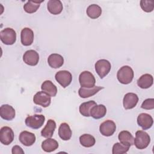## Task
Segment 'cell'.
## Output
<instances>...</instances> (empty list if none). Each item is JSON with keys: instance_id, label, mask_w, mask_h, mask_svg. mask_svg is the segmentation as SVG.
<instances>
[{"instance_id": "1", "label": "cell", "mask_w": 154, "mask_h": 154, "mask_svg": "<svg viewBox=\"0 0 154 154\" xmlns=\"http://www.w3.org/2000/svg\"><path fill=\"white\" fill-rule=\"evenodd\" d=\"M134 71L129 66H124L122 67L117 73V79L123 84H128L131 83L134 78Z\"/></svg>"}, {"instance_id": "2", "label": "cell", "mask_w": 154, "mask_h": 154, "mask_svg": "<svg viewBox=\"0 0 154 154\" xmlns=\"http://www.w3.org/2000/svg\"><path fill=\"white\" fill-rule=\"evenodd\" d=\"M150 137L144 131H138L135 133V138L134 140V144L138 149H144L149 144Z\"/></svg>"}, {"instance_id": "3", "label": "cell", "mask_w": 154, "mask_h": 154, "mask_svg": "<svg viewBox=\"0 0 154 154\" xmlns=\"http://www.w3.org/2000/svg\"><path fill=\"white\" fill-rule=\"evenodd\" d=\"M45 120V116L42 114H34L26 118L25 125L31 129H38L43 125Z\"/></svg>"}, {"instance_id": "4", "label": "cell", "mask_w": 154, "mask_h": 154, "mask_svg": "<svg viewBox=\"0 0 154 154\" xmlns=\"http://www.w3.org/2000/svg\"><path fill=\"white\" fill-rule=\"evenodd\" d=\"M0 38L5 45H12L16 41V32L11 28H6L1 31Z\"/></svg>"}, {"instance_id": "5", "label": "cell", "mask_w": 154, "mask_h": 154, "mask_svg": "<svg viewBox=\"0 0 154 154\" xmlns=\"http://www.w3.org/2000/svg\"><path fill=\"white\" fill-rule=\"evenodd\" d=\"M94 67L97 75L101 79H103L110 72L111 65L109 61L105 59H101L96 63Z\"/></svg>"}, {"instance_id": "6", "label": "cell", "mask_w": 154, "mask_h": 154, "mask_svg": "<svg viewBox=\"0 0 154 154\" xmlns=\"http://www.w3.org/2000/svg\"><path fill=\"white\" fill-rule=\"evenodd\" d=\"M79 82L81 87L92 88L95 85L96 79L90 72L84 71L79 75Z\"/></svg>"}, {"instance_id": "7", "label": "cell", "mask_w": 154, "mask_h": 154, "mask_svg": "<svg viewBox=\"0 0 154 154\" xmlns=\"http://www.w3.org/2000/svg\"><path fill=\"white\" fill-rule=\"evenodd\" d=\"M55 78L63 88L69 86L72 81V74L67 70H60L55 75Z\"/></svg>"}, {"instance_id": "8", "label": "cell", "mask_w": 154, "mask_h": 154, "mask_svg": "<svg viewBox=\"0 0 154 154\" xmlns=\"http://www.w3.org/2000/svg\"><path fill=\"white\" fill-rule=\"evenodd\" d=\"M33 102L36 105H38L44 108H46L50 105L51 102V96L46 93L43 91H38L34 96Z\"/></svg>"}, {"instance_id": "9", "label": "cell", "mask_w": 154, "mask_h": 154, "mask_svg": "<svg viewBox=\"0 0 154 154\" xmlns=\"http://www.w3.org/2000/svg\"><path fill=\"white\" fill-rule=\"evenodd\" d=\"M14 140V132L8 126H4L0 130V141L4 145H9Z\"/></svg>"}, {"instance_id": "10", "label": "cell", "mask_w": 154, "mask_h": 154, "mask_svg": "<svg viewBox=\"0 0 154 154\" xmlns=\"http://www.w3.org/2000/svg\"><path fill=\"white\" fill-rule=\"evenodd\" d=\"M116 130V123L111 120H107L102 123L99 126V131L101 134L105 137H109L113 135Z\"/></svg>"}, {"instance_id": "11", "label": "cell", "mask_w": 154, "mask_h": 154, "mask_svg": "<svg viewBox=\"0 0 154 154\" xmlns=\"http://www.w3.org/2000/svg\"><path fill=\"white\" fill-rule=\"evenodd\" d=\"M137 123L143 130H147L152 126L153 120L149 114L141 113L137 117Z\"/></svg>"}, {"instance_id": "12", "label": "cell", "mask_w": 154, "mask_h": 154, "mask_svg": "<svg viewBox=\"0 0 154 154\" xmlns=\"http://www.w3.org/2000/svg\"><path fill=\"white\" fill-rule=\"evenodd\" d=\"M138 102V96L134 93H126L123 100V107L126 109H130L134 108Z\"/></svg>"}, {"instance_id": "13", "label": "cell", "mask_w": 154, "mask_h": 154, "mask_svg": "<svg viewBox=\"0 0 154 154\" xmlns=\"http://www.w3.org/2000/svg\"><path fill=\"white\" fill-rule=\"evenodd\" d=\"M23 60L24 63L29 66H35L39 61L38 54L34 50H28L24 53Z\"/></svg>"}, {"instance_id": "14", "label": "cell", "mask_w": 154, "mask_h": 154, "mask_svg": "<svg viewBox=\"0 0 154 154\" xmlns=\"http://www.w3.org/2000/svg\"><path fill=\"white\" fill-rule=\"evenodd\" d=\"M15 109L10 105L4 104L0 107V116L5 120H11L15 117Z\"/></svg>"}, {"instance_id": "15", "label": "cell", "mask_w": 154, "mask_h": 154, "mask_svg": "<svg viewBox=\"0 0 154 154\" xmlns=\"http://www.w3.org/2000/svg\"><path fill=\"white\" fill-rule=\"evenodd\" d=\"M21 43L26 46L31 45L34 41V32L29 28H24L20 33Z\"/></svg>"}, {"instance_id": "16", "label": "cell", "mask_w": 154, "mask_h": 154, "mask_svg": "<svg viewBox=\"0 0 154 154\" xmlns=\"http://www.w3.org/2000/svg\"><path fill=\"white\" fill-rule=\"evenodd\" d=\"M20 142L25 146H31L35 141V135L30 132L24 131L20 132L19 137Z\"/></svg>"}, {"instance_id": "17", "label": "cell", "mask_w": 154, "mask_h": 154, "mask_svg": "<svg viewBox=\"0 0 154 154\" xmlns=\"http://www.w3.org/2000/svg\"><path fill=\"white\" fill-rule=\"evenodd\" d=\"M48 63L51 67L58 69L63 66L64 63V58L60 54H52L48 57Z\"/></svg>"}, {"instance_id": "18", "label": "cell", "mask_w": 154, "mask_h": 154, "mask_svg": "<svg viewBox=\"0 0 154 154\" xmlns=\"http://www.w3.org/2000/svg\"><path fill=\"white\" fill-rule=\"evenodd\" d=\"M47 8L51 14L57 15L61 13L63 7L60 0H49L47 4Z\"/></svg>"}, {"instance_id": "19", "label": "cell", "mask_w": 154, "mask_h": 154, "mask_svg": "<svg viewBox=\"0 0 154 154\" xmlns=\"http://www.w3.org/2000/svg\"><path fill=\"white\" fill-rule=\"evenodd\" d=\"M103 88V87L100 86H94L92 88L81 87L78 90V94L82 98H87L94 95Z\"/></svg>"}, {"instance_id": "20", "label": "cell", "mask_w": 154, "mask_h": 154, "mask_svg": "<svg viewBox=\"0 0 154 154\" xmlns=\"http://www.w3.org/2000/svg\"><path fill=\"white\" fill-rule=\"evenodd\" d=\"M56 128V123L52 119H49L45 128L41 131V135L45 138H51Z\"/></svg>"}, {"instance_id": "21", "label": "cell", "mask_w": 154, "mask_h": 154, "mask_svg": "<svg viewBox=\"0 0 154 154\" xmlns=\"http://www.w3.org/2000/svg\"><path fill=\"white\" fill-rule=\"evenodd\" d=\"M119 140L122 144L131 147L134 144V138L129 131H122L119 134Z\"/></svg>"}, {"instance_id": "22", "label": "cell", "mask_w": 154, "mask_h": 154, "mask_svg": "<svg viewBox=\"0 0 154 154\" xmlns=\"http://www.w3.org/2000/svg\"><path fill=\"white\" fill-rule=\"evenodd\" d=\"M153 83V76L148 73L143 75L137 80V85L143 89H146L150 87Z\"/></svg>"}, {"instance_id": "23", "label": "cell", "mask_w": 154, "mask_h": 154, "mask_svg": "<svg viewBox=\"0 0 154 154\" xmlns=\"http://www.w3.org/2000/svg\"><path fill=\"white\" fill-rule=\"evenodd\" d=\"M106 113V108L102 104L94 106L90 111V116L94 119H99L103 117Z\"/></svg>"}, {"instance_id": "24", "label": "cell", "mask_w": 154, "mask_h": 154, "mask_svg": "<svg viewBox=\"0 0 154 154\" xmlns=\"http://www.w3.org/2000/svg\"><path fill=\"white\" fill-rule=\"evenodd\" d=\"M58 135L63 140L67 141L70 139L72 132L67 123H63L60 125L58 128Z\"/></svg>"}, {"instance_id": "25", "label": "cell", "mask_w": 154, "mask_h": 154, "mask_svg": "<svg viewBox=\"0 0 154 154\" xmlns=\"http://www.w3.org/2000/svg\"><path fill=\"white\" fill-rule=\"evenodd\" d=\"M43 91L46 93L51 97H54L57 93V88L53 82L49 80L44 81L41 86Z\"/></svg>"}, {"instance_id": "26", "label": "cell", "mask_w": 154, "mask_h": 154, "mask_svg": "<svg viewBox=\"0 0 154 154\" xmlns=\"http://www.w3.org/2000/svg\"><path fill=\"white\" fill-rule=\"evenodd\" d=\"M58 147V142L53 138H48L42 143V148L46 152H52L57 149Z\"/></svg>"}, {"instance_id": "27", "label": "cell", "mask_w": 154, "mask_h": 154, "mask_svg": "<svg viewBox=\"0 0 154 154\" xmlns=\"http://www.w3.org/2000/svg\"><path fill=\"white\" fill-rule=\"evenodd\" d=\"M96 105L97 103L94 100H90L82 103L79 108L80 114L84 117H90L91 108Z\"/></svg>"}, {"instance_id": "28", "label": "cell", "mask_w": 154, "mask_h": 154, "mask_svg": "<svg viewBox=\"0 0 154 154\" xmlns=\"http://www.w3.org/2000/svg\"><path fill=\"white\" fill-rule=\"evenodd\" d=\"M86 13L89 17L97 19L101 15L102 8L97 4H91L87 7Z\"/></svg>"}, {"instance_id": "29", "label": "cell", "mask_w": 154, "mask_h": 154, "mask_svg": "<svg viewBox=\"0 0 154 154\" xmlns=\"http://www.w3.org/2000/svg\"><path fill=\"white\" fill-rule=\"evenodd\" d=\"M79 142L84 147H91L94 145L96 140L94 137L91 135L85 134L80 136Z\"/></svg>"}, {"instance_id": "30", "label": "cell", "mask_w": 154, "mask_h": 154, "mask_svg": "<svg viewBox=\"0 0 154 154\" xmlns=\"http://www.w3.org/2000/svg\"><path fill=\"white\" fill-rule=\"evenodd\" d=\"M42 1H28L24 5L23 9L25 12L28 13H34L37 11L38 8L40 7V4Z\"/></svg>"}, {"instance_id": "31", "label": "cell", "mask_w": 154, "mask_h": 154, "mask_svg": "<svg viewBox=\"0 0 154 154\" xmlns=\"http://www.w3.org/2000/svg\"><path fill=\"white\" fill-rule=\"evenodd\" d=\"M130 147L125 146L120 143H116L112 146V154H123L126 153L129 150Z\"/></svg>"}, {"instance_id": "32", "label": "cell", "mask_w": 154, "mask_h": 154, "mask_svg": "<svg viewBox=\"0 0 154 154\" xmlns=\"http://www.w3.org/2000/svg\"><path fill=\"white\" fill-rule=\"evenodd\" d=\"M140 6L144 11L149 13L153 10L154 2L153 1L141 0L140 1Z\"/></svg>"}, {"instance_id": "33", "label": "cell", "mask_w": 154, "mask_h": 154, "mask_svg": "<svg viewBox=\"0 0 154 154\" xmlns=\"http://www.w3.org/2000/svg\"><path fill=\"white\" fill-rule=\"evenodd\" d=\"M141 107L144 109H152L154 108V99H147L143 101Z\"/></svg>"}, {"instance_id": "34", "label": "cell", "mask_w": 154, "mask_h": 154, "mask_svg": "<svg viewBox=\"0 0 154 154\" xmlns=\"http://www.w3.org/2000/svg\"><path fill=\"white\" fill-rule=\"evenodd\" d=\"M11 153L13 154H20V153H24V151L23 149L19 146H14L13 147L11 150Z\"/></svg>"}]
</instances>
